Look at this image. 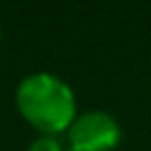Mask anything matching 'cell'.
I'll list each match as a JSON object with an SVG mask.
<instances>
[{"instance_id":"2","label":"cell","mask_w":151,"mask_h":151,"mask_svg":"<svg viewBox=\"0 0 151 151\" xmlns=\"http://www.w3.org/2000/svg\"><path fill=\"white\" fill-rule=\"evenodd\" d=\"M69 136V151H113L122 138L118 120L107 111H87L76 116Z\"/></svg>"},{"instance_id":"3","label":"cell","mask_w":151,"mask_h":151,"mask_svg":"<svg viewBox=\"0 0 151 151\" xmlns=\"http://www.w3.org/2000/svg\"><path fill=\"white\" fill-rule=\"evenodd\" d=\"M27 151H65V149L53 136H40L29 145Z\"/></svg>"},{"instance_id":"1","label":"cell","mask_w":151,"mask_h":151,"mask_svg":"<svg viewBox=\"0 0 151 151\" xmlns=\"http://www.w3.org/2000/svg\"><path fill=\"white\" fill-rule=\"evenodd\" d=\"M16 104L22 118L45 136L67 131L76 120V96L71 87L47 71H38L20 80Z\"/></svg>"}]
</instances>
